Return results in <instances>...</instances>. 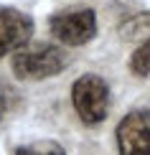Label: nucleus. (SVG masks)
<instances>
[{
	"label": "nucleus",
	"instance_id": "f257e3e1",
	"mask_svg": "<svg viewBox=\"0 0 150 155\" xmlns=\"http://www.w3.org/2000/svg\"><path fill=\"white\" fill-rule=\"evenodd\" d=\"M66 54L56 46H36V48H21L13 56V74L18 79L41 81L61 74L66 69Z\"/></svg>",
	"mask_w": 150,
	"mask_h": 155
},
{
	"label": "nucleus",
	"instance_id": "f03ea898",
	"mask_svg": "<svg viewBox=\"0 0 150 155\" xmlns=\"http://www.w3.org/2000/svg\"><path fill=\"white\" fill-rule=\"evenodd\" d=\"M71 102L84 125H99L109 112V87L99 74H84L71 87Z\"/></svg>",
	"mask_w": 150,
	"mask_h": 155
},
{
	"label": "nucleus",
	"instance_id": "7ed1b4c3",
	"mask_svg": "<svg viewBox=\"0 0 150 155\" xmlns=\"http://www.w3.org/2000/svg\"><path fill=\"white\" fill-rule=\"evenodd\" d=\"M48 28L66 46H84L97 36V15L94 10H71L56 13L48 21Z\"/></svg>",
	"mask_w": 150,
	"mask_h": 155
},
{
	"label": "nucleus",
	"instance_id": "20e7f679",
	"mask_svg": "<svg viewBox=\"0 0 150 155\" xmlns=\"http://www.w3.org/2000/svg\"><path fill=\"white\" fill-rule=\"evenodd\" d=\"M120 155H150V112H130L117 125Z\"/></svg>",
	"mask_w": 150,
	"mask_h": 155
},
{
	"label": "nucleus",
	"instance_id": "39448f33",
	"mask_svg": "<svg viewBox=\"0 0 150 155\" xmlns=\"http://www.w3.org/2000/svg\"><path fill=\"white\" fill-rule=\"evenodd\" d=\"M33 36V21L15 8H0V59L25 48Z\"/></svg>",
	"mask_w": 150,
	"mask_h": 155
},
{
	"label": "nucleus",
	"instance_id": "423d86ee",
	"mask_svg": "<svg viewBox=\"0 0 150 155\" xmlns=\"http://www.w3.org/2000/svg\"><path fill=\"white\" fill-rule=\"evenodd\" d=\"M130 69H132L135 76H148L150 74V38L132 54V59H130Z\"/></svg>",
	"mask_w": 150,
	"mask_h": 155
},
{
	"label": "nucleus",
	"instance_id": "0eeeda50",
	"mask_svg": "<svg viewBox=\"0 0 150 155\" xmlns=\"http://www.w3.org/2000/svg\"><path fill=\"white\" fill-rule=\"evenodd\" d=\"M15 155H64V147L58 143H51V140H46V143H33V145H23L18 147Z\"/></svg>",
	"mask_w": 150,
	"mask_h": 155
},
{
	"label": "nucleus",
	"instance_id": "6e6552de",
	"mask_svg": "<svg viewBox=\"0 0 150 155\" xmlns=\"http://www.w3.org/2000/svg\"><path fill=\"white\" fill-rule=\"evenodd\" d=\"M10 94H13L10 89L5 87V84H0V120H3L5 112L10 109Z\"/></svg>",
	"mask_w": 150,
	"mask_h": 155
}]
</instances>
